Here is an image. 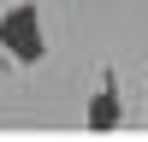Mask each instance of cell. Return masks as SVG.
<instances>
[{
  "mask_svg": "<svg viewBox=\"0 0 148 142\" xmlns=\"http://www.w3.org/2000/svg\"><path fill=\"white\" fill-rule=\"evenodd\" d=\"M0 47H6L18 65H36V59L47 53V36H42V6H12V12H0Z\"/></svg>",
  "mask_w": 148,
  "mask_h": 142,
  "instance_id": "1",
  "label": "cell"
},
{
  "mask_svg": "<svg viewBox=\"0 0 148 142\" xmlns=\"http://www.w3.org/2000/svg\"><path fill=\"white\" fill-rule=\"evenodd\" d=\"M119 118H125V106H119V77H113V71H101V83H95V95H89V118H83V124H89V130H119Z\"/></svg>",
  "mask_w": 148,
  "mask_h": 142,
  "instance_id": "2",
  "label": "cell"
}]
</instances>
